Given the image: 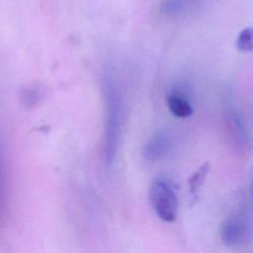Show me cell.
I'll use <instances>...</instances> for the list:
<instances>
[{"label":"cell","instance_id":"obj_4","mask_svg":"<svg viewBox=\"0 0 253 253\" xmlns=\"http://www.w3.org/2000/svg\"><path fill=\"white\" fill-rule=\"evenodd\" d=\"M167 105L170 113L176 118L185 119L193 114V108L190 103L181 95L171 94L167 98Z\"/></svg>","mask_w":253,"mask_h":253},{"label":"cell","instance_id":"obj_1","mask_svg":"<svg viewBox=\"0 0 253 253\" xmlns=\"http://www.w3.org/2000/svg\"><path fill=\"white\" fill-rule=\"evenodd\" d=\"M149 200L155 214L165 222L175 221L178 214V198L172 183L158 177L150 185Z\"/></svg>","mask_w":253,"mask_h":253},{"label":"cell","instance_id":"obj_7","mask_svg":"<svg viewBox=\"0 0 253 253\" xmlns=\"http://www.w3.org/2000/svg\"><path fill=\"white\" fill-rule=\"evenodd\" d=\"M39 98L38 90L35 89L34 87H27L26 89L22 90V95H21V100L25 106L31 107L34 106Z\"/></svg>","mask_w":253,"mask_h":253},{"label":"cell","instance_id":"obj_6","mask_svg":"<svg viewBox=\"0 0 253 253\" xmlns=\"http://www.w3.org/2000/svg\"><path fill=\"white\" fill-rule=\"evenodd\" d=\"M252 29H243L237 37L235 45L240 51H251L252 50Z\"/></svg>","mask_w":253,"mask_h":253},{"label":"cell","instance_id":"obj_5","mask_svg":"<svg viewBox=\"0 0 253 253\" xmlns=\"http://www.w3.org/2000/svg\"><path fill=\"white\" fill-rule=\"evenodd\" d=\"M210 164L209 162H205L189 179V188L191 190V193H196L200 187L204 184V181L206 179V176L209 172Z\"/></svg>","mask_w":253,"mask_h":253},{"label":"cell","instance_id":"obj_2","mask_svg":"<svg viewBox=\"0 0 253 253\" xmlns=\"http://www.w3.org/2000/svg\"><path fill=\"white\" fill-rule=\"evenodd\" d=\"M247 235L245 220L239 215H230L222 223L220 237L227 246H237L242 243Z\"/></svg>","mask_w":253,"mask_h":253},{"label":"cell","instance_id":"obj_3","mask_svg":"<svg viewBox=\"0 0 253 253\" xmlns=\"http://www.w3.org/2000/svg\"><path fill=\"white\" fill-rule=\"evenodd\" d=\"M170 147V140L165 135H157L145 146L144 156L149 160H155L164 156Z\"/></svg>","mask_w":253,"mask_h":253}]
</instances>
